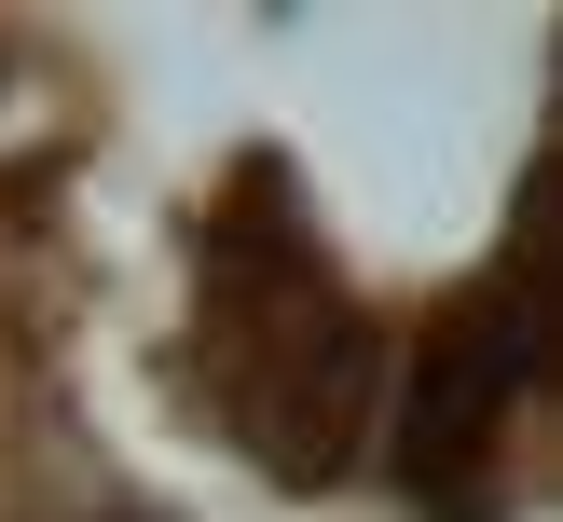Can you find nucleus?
I'll use <instances>...</instances> for the list:
<instances>
[{
	"label": "nucleus",
	"mask_w": 563,
	"mask_h": 522,
	"mask_svg": "<svg viewBox=\"0 0 563 522\" xmlns=\"http://www.w3.org/2000/svg\"><path fill=\"white\" fill-rule=\"evenodd\" d=\"M124 522H152V509H124Z\"/></svg>",
	"instance_id": "f257e3e1"
}]
</instances>
